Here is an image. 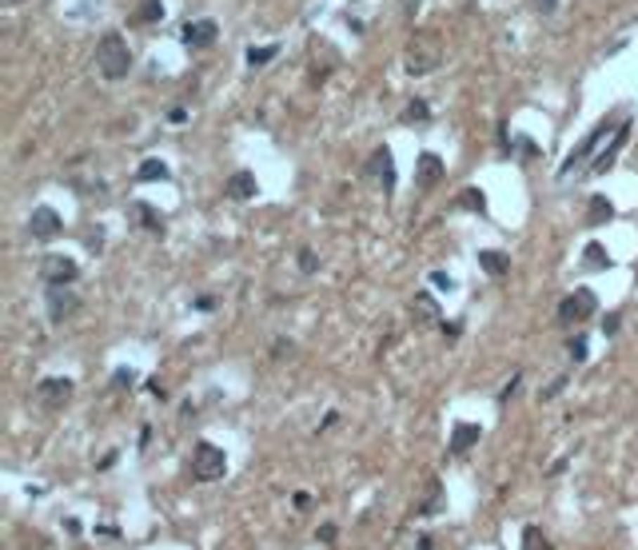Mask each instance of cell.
<instances>
[{"label": "cell", "instance_id": "cell-26", "mask_svg": "<svg viewBox=\"0 0 638 550\" xmlns=\"http://www.w3.org/2000/svg\"><path fill=\"white\" fill-rule=\"evenodd\" d=\"M280 56V44H263V48H247V64L252 68H263L268 60H275Z\"/></svg>", "mask_w": 638, "mask_h": 550}, {"label": "cell", "instance_id": "cell-17", "mask_svg": "<svg viewBox=\"0 0 638 550\" xmlns=\"http://www.w3.org/2000/svg\"><path fill=\"white\" fill-rule=\"evenodd\" d=\"M478 439H483V427H478V423H455V427H451V443H447V451H451V454H467Z\"/></svg>", "mask_w": 638, "mask_h": 550}, {"label": "cell", "instance_id": "cell-31", "mask_svg": "<svg viewBox=\"0 0 638 550\" xmlns=\"http://www.w3.org/2000/svg\"><path fill=\"white\" fill-rule=\"evenodd\" d=\"M566 383H571V379H566V375H559L551 387H542V391H539V403H551L554 395H563V391H566Z\"/></svg>", "mask_w": 638, "mask_h": 550}, {"label": "cell", "instance_id": "cell-28", "mask_svg": "<svg viewBox=\"0 0 638 550\" xmlns=\"http://www.w3.org/2000/svg\"><path fill=\"white\" fill-rule=\"evenodd\" d=\"M295 263H299L304 275H315V271H319V256L311 251V247H299V259H295Z\"/></svg>", "mask_w": 638, "mask_h": 550}, {"label": "cell", "instance_id": "cell-30", "mask_svg": "<svg viewBox=\"0 0 638 550\" xmlns=\"http://www.w3.org/2000/svg\"><path fill=\"white\" fill-rule=\"evenodd\" d=\"M507 152H519L523 159H535V156H539V148L530 144V140H523V136H519V140H511V144H507Z\"/></svg>", "mask_w": 638, "mask_h": 550}, {"label": "cell", "instance_id": "cell-9", "mask_svg": "<svg viewBox=\"0 0 638 550\" xmlns=\"http://www.w3.org/2000/svg\"><path fill=\"white\" fill-rule=\"evenodd\" d=\"M220 40V25L216 20H192V25L180 28V44L184 48H211Z\"/></svg>", "mask_w": 638, "mask_h": 550}, {"label": "cell", "instance_id": "cell-44", "mask_svg": "<svg viewBox=\"0 0 638 550\" xmlns=\"http://www.w3.org/2000/svg\"><path fill=\"white\" fill-rule=\"evenodd\" d=\"M196 307H200V311H211V307H216V299H211V295H200Z\"/></svg>", "mask_w": 638, "mask_h": 550}, {"label": "cell", "instance_id": "cell-40", "mask_svg": "<svg viewBox=\"0 0 638 550\" xmlns=\"http://www.w3.org/2000/svg\"><path fill=\"white\" fill-rule=\"evenodd\" d=\"M148 391L156 395V399H168V391H164V383H160V375H156V379H148Z\"/></svg>", "mask_w": 638, "mask_h": 550}, {"label": "cell", "instance_id": "cell-13", "mask_svg": "<svg viewBox=\"0 0 638 550\" xmlns=\"http://www.w3.org/2000/svg\"><path fill=\"white\" fill-rule=\"evenodd\" d=\"M443 159L435 156V152H419V159H415V188L419 192H431L435 183L443 180Z\"/></svg>", "mask_w": 638, "mask_h": 550}, {"label": "cell", "instance_id": "cell-37", "mask_svg": "<svg viewBox=\"0 0 638 550\" xmlns=\"http://www.w3.org/2000/svg\"><path fill=\"white\" fill-rule=\"evenodd\" d=\"M431 283H435L439 292H455V280L451 275H443V271H431Z\"/></svg>", "mask_w": 638, "mask_h": 550}, {"label": "cell", "instance_id": "cell-10", "mask_svg": "<svg viewBox=\"0 0 638 550\" xmlns=\"http://www.w3.org/2000/svg\"><path fill=\"white\" fill-rule=\"evenodd\" d=\"M28 232H32V240H52V235L64 232V220L56 208H32V216H28Z\"/></svg>", "mask_w": 638, "mask_h": 550}, {"label": "cell", "instance_id": "cell-14", "mask_svg": "<svg viewBox=\"0 0 638 550\" xmlns=\"http://www.w3.org/2000/svg\"><path fill=\"white\" fill-rule=\"evenodd\" d=\"M128 220H132L136 228L152 232V235H164V211L152 208V204H144V199H132V204H128Z\"/></svg>", "mask_w": 638, "mask_h": 550}, {"label": "cell", "instance_id": "cell-1", "mask_svg": "<svg viewBox=\"0 0 638 550\" xmlns=\"http://www.w3.org/2000/svg\"><path fill=\"white\" fill-rule=\"evenodd\" d=\"M96 72L104 80H124L132 72V48H128V40L120 32H104L96 40Z\"/></svg>", "mask_w": 638, "mask_h": 550}, {"label": "cell", "instance_id": "cell-35", "mask_svg": "<svg viewBox=\"0 0 638 550\" xmlns=\"http://www.w3.org/2000/svg\"><path fill=\"white\" fill-rule=\"evenodd\" d=\"M292 351H295L292 339H275V343H271V359H287Z\"/></svg>", "mask_w": 638, "mask_h": 550}, {"label": "cell", "instance_id": "cell-34", "mask_svg": "<svg viewBox=\"0 0 638 550\" xmlns=\"http://www.w3.org/2000/svg\"><path fill=\"white\" fill-rule=\"evenodd\" d=\"M618 327H623V315H614V311H611V315L602 319V335H606V339H614V335H618Z\"/></svg>", "mask_w": 638, "mask_h": 550}, {"label": "cell", "instance_id": "cell-41", "mask_svg": "<svg viewBox=\"0 0 638 550\" xmlns=\"http://www.w3.org/2000/svg\"><path fill=\"white\" fill-rule=\"evenodd\" d=\"M292 502H295V511H307V506H311V495H307V490H299Z\"/></svg>", "mask_w": 638, "mask_h": 550}, {"label": "cell", "instance_id": "cell-19", "mask_svg": "<svg viewBox=\"0 0 638 550\" xmlns=\"http://www.w3.org/2000/svg\"><path fill=\"white\" fill-rule=\"evenodd\" d=\"M614 220V204L606 196H590L587 199V228H602Z\"/></svg>", "mask_w": 638, "mask_h": 550}, {"label": "cell", "instance_id": "cell-20", "mask_svg": "<svg viewBox=\"0 0 638 550\" xmlns=\"http://www.w3.org/2000/svg\"><path fill=\"white\" fill-rule=\"evenodd\" d=\"M478 268L487 275H495V280H503L511 271V256H503V251H478Z\"/></svg>", "mask_w": 638, "mask_h": 550}, {"label": "cell", "instance_id": "cell-11", "mask_svg": "<svg viewBox=\"0 0 638 550\" xmlns=\"http://www.w3.org/2000/svg\"><path fill=\"white\" fill-rule=\"evenodd\" d=\"M606 132H611V124H606V120H602V124H594V128H590V136L575 148V152H571V156H566V164H563V168H559V180H566V176H571L575 168H582V159H587L590 152L599 148V140H602Z\"/></svg>", "mask_w": 638, "mask_h": 550}, {"label": "cell", "instance_id": "cell-45", "mask_svg": "<svg viewBox=\"0 0 638 550\" xmlns=\"http://www.w3.org/2000/svg\"><path fill=\"white\" fill-rule=\"evenodd\" d=\"M168 120L180 124V120H188V112H184V108H172V112H168Z\"/></svg>", "mask_w": 638, "mask_h": 550}, {"label": "cell", "instance_id": "cell-29", "mask_svg": "<svg viewBox=\"0 0 638 550\" xmlns=\"http://www.w3.org/2000/svg\"><path fill=\"white\" fill-rule=\"evenodd\" d=\"M566 355H571V359H575V363H587V335H575V339L566 343Z\"/></svg>", "mask_w": 638, "mask_h": 550}, {"label": "cell", "instance_id": "cell-15", "mask_svg": "<svg viewBox=\"0 0 638 550\" xmlns=\"http://www.w3.org/2000/svg\"><path fill=\"white\" fill-rule=\"evenodd\" d=\"M447 511V490H443V483L435 475L427 478V495L415 502V514H423V518H435V514Z\"/></svg>", "mask_w": 638, "mask_h": 550}, {"label": "cell", "instance_id": "cell-36", "mask_svg": "<svg viewBox=\"0 0 638 550\" xmlns=\"http://www.w3.org/2000/svg\"><path fill=\"white\" fill-rule=\"evenodd\" d=\"M519 383H523V375H511V383H507L503 391H499V403H507V399H515V395H519Z\"/></svg>", "mask_w": 638, "mask_h": 550}, {"label": "cell", "instance_id": "cell-16", "mask_svg": "<svg viewBox=\"0 0 638 550\" xmlns=\"http://www.w3.org/2000/svg\"><path fill=\"white\" fill-rule=\"evenodd\" d=\"M223 192H228V199H252L259 192V180H256V171H247V168H240V171H232L228 176V183H223Z\"/></svg>", "mask_w": 638, "mask_h": 550}, {"label": "cell", "instance_id": "cell-27", "mask_svg": "<svg viewBox=\"0 0 638 550\" xmlns=\"http://www.w3.org/2000/svg\"><path fill=\"white\" fill-rule=\"evenodd\" d=\"M403 120H407V124H427V120H431L427 100H411V104L403 108Z\"/></svg>", "mask_w": 638, "mask_h": 550}, {"label": "cell", "instance_id": "cell-7", "mask_svg": "<svg viewBox=\"0 0 638 550\" xmlns=\"http://www.w3.org/2000/svg\"><path fill=\"white\" fill-rule=\"evenodd\" d=\"M363 171H367V180L379 188L383 196L395 192V156H391V148H387V144L371 152V159H367V168H363Z\"/></svg>", "mask_w": 638, "mask_h": 550}, {"label": "cell", "instance_id": "cell-5", "mask_svg": "<svg viewBox=\"0 0 638 550\" xmlns=\"http://www.w3.org/2000/svg\"><path fill=\"white\" fill-rule=\"evenodd\" d=\"M599 311V295L590 292V287H575V292L566 295L563 303H559V323H582V319H590Z\"/></svg>", "mask_w": 638, "mask_h": 550}, {"label": "cell", "instance_id": "cell-3", "mask_svg": "<svg viewBox=\"0 0 638 550\" xmlns=\"http://www.w3.org/2000/svg\"><path fill=\"white\" fill-rule=\"evenodd\" d=\"M223 471H228V454H223L216 443L200 439L196 447H192V478H196V483H220Z\"/></svg>", "mask_w": 638, "mask_h": 550}, {"label": "cell", "instance_id": "cell-6", "mask_svg": "<svg viewBox=\"0 0 638 550\" xmlns=\"http://www.w3.org/2000/svg\"><path fill=\"white\" fill-rule=\"evenodd\" d=\"M76 383L68 379V375H48V379L37 383V403L44 407V411H64L68 407V399H72Z\"/></svg>", "mask_w": 638, "mask_h": 550}, {"label": "cell", "instance_id": "cell-33", "mask_svg": "<svg viewBox=\"0 0 638 550\" xmlns=\"http://www.w3.org/2000/svg\"><path fill=\"white\" fill-rule=\"evenodd\" d=\"M132 383H136V371H132V367H120V371L112 375V387H120V391H124V387H132Z\"/></svg>", "mask_w": 638, "mask_h": 550}, {"label": "cell", "instance_id": "cell-4", "mask_svg": "<svg viewBox=\"0 0 638 550\" xmlns=\"http://www.w3.org/2000/svg\"><path fill=\"white\" fill-rule=\"evenodd\" d=\"M44 307L52 323H64L80 311V295L72 292V283H44Z\"/></svg>", "mask_w": 638, "mask_h": 550}, {"label": "cell", "instance_id": "cell-2", "mask_svg": "<svg viewBox=\"0 0 638 550\" xmlns=\"http://www.w3.org/2000/svg\"><path fill=\"white\" fill-rule=\"evenodd\" d=\"M443 64V40H439V32H415L411 37V44H407V52H403V68L411 76H427V72H435Z\"/></svg>", "mask_w": 638, "mask_h": 550}, {"label": "cell", "instance_id": "cell-42", "mask_svg": "<svg viewBox=\"0 0 638 550\" xmlns=\"http://www.w3.org/2000/svg\"><path fill=\"white\" fill-rule=\"evenodd\" d=\"M415 550H435V538H431V535H419L415 538Z\"/></svg>", "mask_w": 638, "mask_h": 550}, {"label": "cell", "instance_id": "cell-18", "mask_svg": "<svg viewBox=\"0 0 638 550\" xmlns=\"http://www.w3.org/2000/svg\"><path fill=\"white\" fill-rule=\"evenodd\" d=\"M411 315H415L419 327H435V323L443 319V315H439V303H435L427 292H419L415 299H411Z\"/></svg>", "mask_w": 638, "mask_h": 550}, {"label": "cell", "instance_id": "cell-38", "mask_svg": "<svg viewBox=\"0 0 638 550\" xmlns=\"http://www.w3.org/2000/svg\"><path fill=\"white\" fill-rule=\"evenodd\" d=\"M535 4V13H542V16H551L554 8H559V0H530Z\"/></svg>", "mask_w": 638, "mask_h": 550}, {"label": "cell", "instance_id": "cell-23", "mask_svg": "<svg viewBox=\"0 0 638 550\" xmlns=\"http://www.w3.org/2000/svg\"><path fill=\"white\" fill-rule=\"evenodd\" d=\"M132 20L136 25H160V20H164V4H160V0H144V4L136 8Z\"/></svg>", "mask_w": 638, "mask_h": 550}, {"label": "cell", "instance_id": "cell-21", "mask_svg": "<svg viewBox=\"0 0 638 550\" xmlns=\"http://www.w3.org/2000/svg\"><path fill=\"white\" fill-rule=\"evenodd\" d=\"M455 208H459V211H475V216H483V211H487V196H483V188H463V192L455 196Z\"/></svg>", "mask_w": 638, "mask_h": 550}, {"label": "cell", "instance_id": "cell-43", "mask_svg": "<svg viewBox=\"0 0 638 550\" xmlns=\"http://www.w3.org/2000/svg\"><path fill=\"white\" fill-rule=\"evenodd\" d=\"M335 423H339V411H327V419H323V423H319V431H332Z\"/></svg>", "mask_w": 638, "mask_h": 550}, {"label": "cell", "instance_id": "cell-24", "mask_svg": "<svg viewBox=\"0 0 638 550\" xmlns=\"http://www.w3.org/2000/svg\"><path fill=\"white\" fill-rule=\"evenodd\" d=\"M582 268H590V271L611 268V256H606V247H602V244H587V251H582Z\"/></svg>", "mask_w": 638, "mask_h": 550}, {"label": "cell", "instance_id": "cell-39", "mask_svg": "<svg viewBox=\"0 0 638 550\" xmlns=\"http://www.w3.org/2000/svg\"><path fill=\"white\" fill-rule=\"evenodd\" d=\"M84 244L92 247V251H100V247H104V232H100V228H96V232H88V235H84Z\"/></svg>", "mask_w": 638, "mask_h": 550}, {"label": "cell", "instance_id": "cell-22", "mask_svg": "<svg viewBox=\"0 0 638 550\" xmlns=\"http://www.w3.org/2000/svg\"><path fill=\"white\" fill-rule=\"evenodd\" d=\"M136 180L140 183H164V180H172V171H168V164L164 159H144L140 168H136Z\"/></svg>", "mask_w": 638, "mask_h": 550}, {"label": "cell", "instance_id": "cell-25", "mask_svg": "<svg viewBox=\"0 0 638 550\" xmlns=\"http://www.w3.org/2000/svg\"><path fill=\"white\" fill-rule=\"evenodd\" d=\"M523 550H554V542L542 535V526H523Z\"/></svg>", "mask_w": 638, "mask_h": 550}, {"label": "cell", "instance_id": "cell-8", "mask_svg": "<svg viewBox=\"0 0 638 550\" xmlns=\"http://www.w3.org/2000/svg\"><path fill=\"white\" fill-rule=\"evenodd\" d=\"M40 280L44 283H76L80 280V263L72 256H60V251H48L40 259Z\"/></svg>", "mask_w": 638, "mask_h": 550}, {"label": "cell", "instance_id": "cell-12", "mask_svg": "<svg viewBox=\"0 0 638 550\" xmlns=\"http://www.w3.org/2000/svg\"><path fill=\"white\" fill-rule=\"evenodd\" d=\"M626 140H630V124H618V128H614V140L602 148L599 156H594V164H590V176H602V171H611V168H614V159H618V152L626 148Z\"/></svg>", "mask_w": 638, "mask_h": 550}, {"label": "cell", "instance_id": "cell-32", "mask_svg": "<svg viewBox=\"0 0 638 550\" xmlns=\"http://www.w3.org/2000/svg\"><path fill=\"white\" fill-rule=\"evenodd\" d=\"M335 538H339V526L335 523H323L315 530V542H323V546H335Z\"/></svg>", "mask_w": 638, "mask_h": 550}]
</instances>
